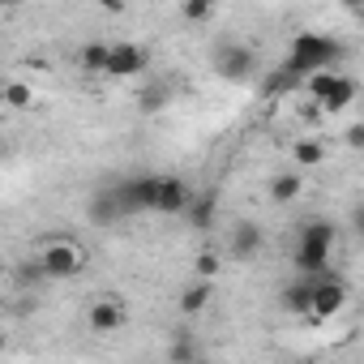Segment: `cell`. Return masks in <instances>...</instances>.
Returning a JSON list of instances; mask_svg holds the SVG:
<instances>
[{
    "mask_svg": "<svg viewBox=\"0 0 364 364\" xmlns=\"http://www.w3.org/2000/svg\"><path fill=\"white\" fill-rule=\"evenodd\" d=\"M193 198H189V185L180 176H163V185H159V206L154 215H189Z\"/></svg>",
    "mask_w": 364,
    "mask_h": 364,
    "instance_id": "obj_8",
    "label": "cell"
},
{
    "mask_svg": "<svg viewBox=\"0 0 364 364\" xmlns=\"http://www.w3.org/2000/svg\"><path fill=\"white\" fill-rule=\"evenodd\" d=\"M159 185H163V176H133L124 185H116L112 193H116L124 215H146V210L159 206Z\"/></svg>",
    "mask_w": 364,
    "mask_h": 364,
    "instance_id": "obj_4",
    "label": "cell"
},
{
    "mask_svg": "<svg viewBox=\"0 0 364 364\" xmlns=\"http://www.w3.org/2000/svg\"><path fill=\"white\" fill-rule=\"evenodd\" d=\"M5 103L22 112V107H31V103H35V90H31L26 82H9V86H5Z\"/></svg>",
    "mask_w": 364,
    "mask_h": 364,
    "instance_id": "obj_23",
    "label": "cell"
},
{
    "mask_svg": "<svg viewBox=\"0 0 364 364\" xmlns=\"http://www.w3.org/2000/svg\"><path fill=\"white\" fill-rule=\"evenodd\" d=\"M291 159H296L300 167H317V163L326 159V146H321L317 137H309V141H296V146H291Z\"/></svg>",
    "mask_w": 364,
    "mask_h": 364,
    "instance_id": "obj_18",
    "label": "cell"
},
{
    "mask_svg": "<svg viewBox=\"0 0 364 364\" xmlns=\"http://www.w3.org/2000/svg\"><path fill=\"white\" fill-rule=\"evenodd\" d=\"M39 266L48 279H73L86 266V253L73 240H43L39 245Z\"/></svg>",
    "mask_w": 364,
    "mask_h": 364,
    "instance_id": "obj_3",
    "label": "cell"
},
{
    "mask_svg": "<svg viewBox=\"0 0 364 364\" xmlns=\"http://www.w3.org/2000/svg\"><path fill=\"white\" fill-rule=\"evenodd\" d=\"M86 215H90V223H95V228H112L116 219H124V210H120L116 193H99V198L90 202V210H86Z\"/></svg>",
    "mask_w": 364,
    "mask_h": 364,
    "instance_id": "obj_14",
    "label": "cell"
},
{
    "mask_svg": "<svg viewBox=\"0 0 364 364\" xmlns=\"http://www.w3.org/2000/svg\"><path fill=\"white\" fill-rule=\"evenodd\" d=\"M167 103H171V90H167L163 82H154V86H141V90H137V107H141L146 116H154V112H163Z\"/></svg>",
    "mask_w": 364,
    "mask_h": 364,
    "instance_id": "obj_16",
    "label": "cell"
},
{
    "mask_svg": "<svg viewBox=\"0 0 364 364\" xmlns=\"http://www.w3.org/2000/svg\"><path fill=\"white\" fill-rule=\"evenodd\" d=\"M334 77H338L334 69H326V73H313V77L304 82V95H309V99H313V103L321 107V99L330 95V86H334Z\"/></svg>",
    "mask_w": 364,
    "mask_h": 364,
    "instance_id": "obj_20",
    "label": "cell"
},
{
    "mask_svg": "<svg viewBox=\"0 0 364 364\" xmlns=\"http://www.w3.org/2000/svg\"><path fill=\"white\" fill-rule=\"evenodd\" d=\"M343 60V43L334 39V35H321V31H304V35H296L291 39V52H287V69L300 77V82H309L313 73H326V69H334Z\"/></svg>",
    "mask_w": 364,
    "mask_h": 364,
    "instance_id": "obj_1",
    "label": "cell"
},
{
    "mask_svg": "<svg viewBox=\"0 0 364 364\" xmlns=\"http://www.w3.org/2000/svg\"><path fill=\"white\" fill-rule=\"evenodd\" d=\"M296 86H304V82H300L287 65H279V69L266 77V95H287V90H296Z\"/></svg>",
    "mask_w": 364,
    "mask_h": 364,
    "instance_id": "obj_19",
    "label": "cell"
},
{
    "mask_svg": "<svg viewBox=\"0 0 364 364\" xmlns=\"http://www.w3.org/2000/svg\"><path fill=\"white\" fill-rule=\"evenodd\" d=\"M86 321H90V330H99V334H112V330H120L124 326V304L120 300H95L90 304V313H86Z\"/></svg>",
    "mask_w": 364,
    "mask_h": 364,
    "instance_id": "obj_11",
    "label": "cell"
},
{
    "mask_svg": "<svg viewBox=\"0 0 364 364\" xmlns=\"http://www.w3.org/2000/svg\"><path fill=\"white\" fill-rule=\"evenodd\" d=\"M351 228H355V236L364 240V202H355V210H351Z\"/></svg>",
    "mask_w": 364,
    "mask_h": 364,
    "instance_id": "obj_27",
    "label": "cell"
},
{
    "mask_svg": "<svg viewBox=\"0 0 364 364\" xmlns=\"http://www.w3.org/2000/svg\"><path fill=\"white\" fill-rule=\"evenodd\" d=\"M193 270H198V274H202V279H206V283H210V279H215V274H219V253H202V257H198V266H193Z\"/></svg>",
    "mask_w": 364,
    "mask_h": 364,
    "instance_id": "obj_25",
    "label": "cell"
},
{
    "mask_svg": "<svg viewBox=\"0 0 364 364\" xmlns=\"http://www.w3.org/2000/svg\"><path fill=\"white\" fill-rule=\"evenodd\" d=\"M300 193H304L300 171H279V176L270 180V202H274V206H291Z\"/></svg>",
    "mask_w": 364,
    "mask_h": 364,
    "instance_id": "obj_12",
    "label": "cell"
},
{
    "mask_svg": "<svg viewBox=\"0 0 364 364\" xmlns=\"http://www.w3.org/2000/svg\"><path fill=\"white\" fill-rule=\"evenodd\" d=\"M351 103H355V82H351L347 73H338L334 86H330V95L321 99V112H343V107H351Z\"/></svg>",
    "mask_w": 364,
    "mask_h": 364,
    "instance_id": "obj_13",
    "label": "cell"
},
{
    "mask_svg": "<svg viewBox=\"0 0 364 364\" xmlns=\"http://www.w3.org/2000/svg\"><path fill=\"white\" fill-rule=\"evenodd\" d=\"M185 219H189L198 232H206V228L215 223V198H198V202L189 206V215H185Z\"/></svg>",
    "mask_w": 364,
    "mask_h": 364,
    "instance_id": "obj_21",
    "label": "cell"
},
{
    "mask_svg": "<svg viewBox=\"0 0 364 364\" xmlns=\"http://www.w3.org/2000/svg\"><path fill=\"white\" fill-rule=\"evenodd\" d=\"M167 360H171V364H198V347H193V338H176V343L167 347Z\"/></svg>",
    "mask_w": 364,
    "mask_h": 364,
    "instance_id": "obj_24",
    "label": "cell"
},
{
    "mask_svg": "<svg viewBox=\"0 0 364 364\" xmlns=\"http://www.w3.org/2000/svg\"><path fill=\"white\" fill-rule=\"evenodd\" d=\"M150 65L146 48L137 43H112V60H107V77H137Z\"/></svg>",
    "mask_w": 364,
    "mask_h": 364,
    "instance_id": "obj_6",
    "label": "cell"
},
{
    "mask_svg": "<svg viewBox=\"0 0 364 364\" xmlns=\"http://www.w3.org/2000/svg\"><path fill=\"white\" fill-rule=\"evenodd\" d=\"M343 304H347V287L338 279H317V287H313V317L330 321L334 313H343Z\"/></svg>",
    "mask_w": 364,
    "mask_h": 364,
    "instance_id": "obj_7",
    "label": "cell"
},
{
    "mask_svg": "<svg viewBox=\"0 0 364 364\" xmlns=\"http://www.w3.org/2000/svg\"><path fill=\"white\" fill-rule=\"evenodd\" d=\"M210 296H215V287H210L206 279H198L193 287H185V296H180V313H185V317H198V313H206Z\"/></svg>",
    "mask_w": 364,
    "mask_h": 364,
    "instance_id": "obj_15",
    "label": "cell"
},
{
    "mask_svg": "<svg viewBox=\"0 0 364 364\" xmlns=\"http://www.w3.org/2000/svg\"><path fill=\"white\" fill-rule=\"evenodd\" d=\"M313 287H317V279H304V274H296L283 291H279V309L283 313H291V317H304V313H313Z\"/></svg>",
    "mask_w": 364,
    "mask_h": 364,
    "instance_id": "obj_10",
    "label": "cell"
},
{
    "mask_svg": "<svg viewBox=\"0 0 364 364\" xmlns=\"http://www.w3.org/2000/svg\"><path fill=\"white\" fill-rule=\"evenodd\" d=\"M215 73L223 82H249L257 73V52L249 43H219L215 52Z\"/></svg>",
    "mask_w": 364,
    "mask_h": 364,
    "instance_id": "obj_5",
    "label": "cell"
},
{
    "mask_svg": "<svg viewBox=\"0 0 364 364\" xmlns=\"http://www.w3.org/2000/svg\"><path fill=\"white\" fill-rule=\"evenodd\" d=\"M262 245H266V232H262V223H253V219H240V223L232 228V240H228L232 257L249 262V257H257V253H262Z\"/></svg>",
    "mask_w": 364,
    "mask_h": 364,
    "instance_id": "obj_9",
    "label": "cell"
},
{
    "mask_svg": "<svg viewBox=\"0 0 364 364\" xmlns=\"http://www.w3.org/2000/svg\"><path fill=\"white\" fill-rule=\"evenodd\" d=\"M334 240H338V232H334L330 219H313V223H304V228H300V240H296V270H300L304 279L326 274Z\"/></svg>",
    "mask_w": 364,
    "mask_h": 364,
    "instance_id": "obj_2",
    "label": "cell"
},
{
    "mask_svg": "<svg viewBox=\"0 0 364 364\" xmlns=\"http://www.w3.org/2000/svg\"><path fill=\"white\" fill-rule=\"evenodd\" d=\"M343 141H347L351 150H364V124H347V129H343Z\"/></svg>",
    "mask_w": 364,
    "mask_h": 364,
    "instance_id": "obj_26",
    "label": "cell"
},
{
    "mask_svg": "<svg viewBox=\"0 0 364 364\" xmlns=\"http://www.w3.org/2000/svg\"><path fill=\"white\" fill-rule=\"evenodd\" d=\"M107 60H112V43H86L82 48V69L86 73H107Z\"/></svg>",
    "mask_w": 364,
    "mask_h": 364,
    "instance_id": "obj_17",
    "label": "cell"
},
{
    "mask_svg": "<svg viewBox=\"0 0 364 364\" xmlns=\"http://www.w3.org/2000/svg\"><path fill=\"white\" fill-rule=\"evenodd\" d=\"M180 18L185 22H210L215 18V0H185V5H180Z\"/></svg>",
    "mask_w": 364,
    "mask_h": 364,
    "instance_id": "obj_22",
    "label": "cell"
}]
</instances>
